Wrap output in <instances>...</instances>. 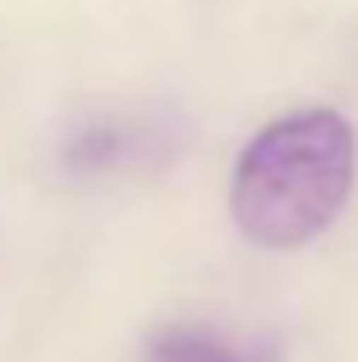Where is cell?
<instances>
[{
	"instance_id": "6da1fadb",
	"label": "cell",
	"mask_w": 358,
	"mask_h": 362,
	"mask_svg": "<svg viewBox=\"0 0 358 362\" xmlns=\"http://www.w3.org/2000/svg\"><path fill=\"white\" fill-rule=\"evenodd\" d=\"M358 138L340 110H299L258 133L234 165V221L258 247H299L354 193Z\"/></svg>"
},
{
	"instance_id": "7a4b0ae2",
	"label": "cell",
	"mask_w": 358,
	"mask_h": 362,
	"mask_svg": "<svg viewBox=\"0 0 358 362\" xmlns=\"http://www.w3.org/2000/svg\"><path fill=\"white\" fill-rule=\"evenodd\" d=\"M147 362H276V349L216 326H166L147 344Z\"/></svg>"
}]
</instances>
